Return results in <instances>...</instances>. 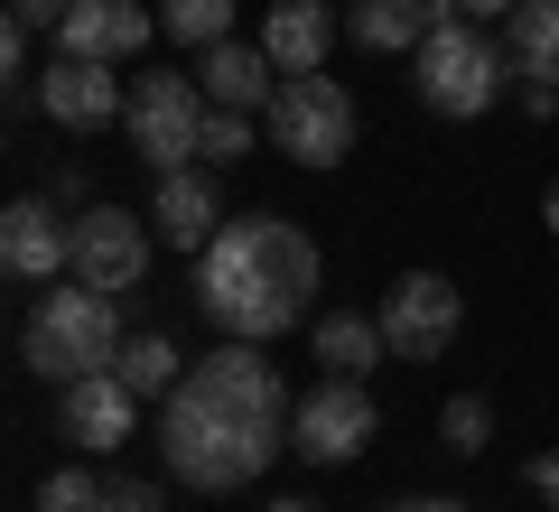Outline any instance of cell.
Instances as JSON below:
<instances>
[{"instance_id":"obj_11","label":"cell","mask_w":559,"mask_h":512,"mask_svg":"<svg viewBox=\"0 0 559 512\" xmlns=\"http://www.w3.org/2000/svg\"><path fill=\"white\" fill-rule=\"evenodd\" d=\"M38 112L57 121V131H112V121L131 112V94H121V66L57 57V66L38 75Z\"/></svg>"},{"instance_id":"obj_5","label":"cell","mask_w":559,"mask_h":512,"mask_svg":"<svg viewBox=\"0 0 559 512\" xmlns=\"http://www.w3.org/2000/svg\"><path fill=\"white\" fill-rule=\"evenodd\" d=\"M503 57H513V47H503L495 28H476V20L429 28V47L411 57L419 103H429L439 121H476V112H495V94H503Z\"/></svg>"},{"instance_id":"obj_6","label":"cell","mask_w":559,"mask_h":512,"mask_svg":"<svg viewBox=\"0 0 559 512\" xmlns=\"http://www.w3.org/2000/svg\"><path fill=\"white\" fill-rule=\"evenodd\" d=\"M261 131H271L280 158H299V168H336V158L355 150V94H345L336 75H280Z\"/></svg>"},{"instance_id":"obj_9","label":"cell","mask_w":559,"mask_h":512,"mask_svg":"<svg viewBox=\"0 0 559 512\" xmlns=\"http://www.w3.org/2000/svg\"><path fill=\"white\" fill-rule=\"evenodd\" d=\"M382 345H392V364H439L448 345H457V317H466V298H457V279H439V271H401L392 289H382Z\"/></svg>"},{"instance_id":"obj_19","label":"cell","mask_w":559,"mask_h":512,"mask_svg":"<svg viewBox=\"0 0 559 512\" xmlns=\"http://www.w3.org/2000/svg\"><path fill=\"white\" fill-rule=\"evenodd\" d=\"M503 47H513L522 84H559V0H522L503 20Z\"/></svg>"},{"instance_id":"obj_26","label":"cell","mask_w":559,"mask_h":512,"mask_svg":"<svg viewBox=\"0 0 559 512\" xmlns=\"http://www.w3.org/2000/svg\"><path fill=\"white\" fill-rule=\"evenodd\" d=\"M66 10L75 0H10V20H28V28H66Z\"/></svg>"},{"instance_id":"obj_22","label":"cell","mask_w":559,"mask_h":512,"mask_svg":"<svg viewBox=\"0 0 559 512\" xmlns=\"http://www.w3.org/2000/svg\"><path fill=\"white\" fill-rule=\"evenodd\" d=\"M439 448H448V456H485V448H495V401H485V392H457V401L439 410Z\"/></svg>"},{"instance_id":"obj_10","label":"cell","mask_w":559,"mask_h":512,"mask_svg":"<svg viewBox=\"0 0 559 512\" xmlns=\"http://www.w3.org/2000/svg\"><path fill=\"white\" fill-rule=\"evenodd\" d=\"M0 271L28 289H57L75 271V224H57V197H20L0 215Z\"/></svg>"},{"instance_id":"obj_21","label":"cell","mask_w":559,"mask_h":512,"mask_svg":"<svg viewBox=\"0 0 559 512\" xmlns=\"http://www.w3.org/2000/svg\"><path fill=\"white\" fill-rule=\"evenodd\" d=\"M159 28H168L178 47H197V57H205V47L234 38V0H159Z\"/></svg>"},{"instance_id":"obj_29","label":"cell","mask_w":559,"mask_h":512,"mask_svg":"<svg viewBox=\"0 0 559 512\" xmlns=\"http://www.w3.org/2000/svg\"><path fill=\"white\" fill-rule=\"evenodd\" d=\"M0 66H10V75L28 66V20H10V28H0Z\"/></svg>"},{"instance_id":"obj_4","label":"cell","mask_w":559,"mask_h":512,"mask_svg":"<svg viewBox=\"0 0 559 512\" xmlns=\"http://www.w3.org/2000/svg\"><path fill=\"white\" fill-rule=\"evenodd\" d=\"M131 158L150 168V178H168V168H205V121H215V103H205L197 75H159V66H131Z\"/></svg>"},{"instance_id":"obj_3","label":"cell","mask_w":559,"mask_h":512,"mask_svg":"<svg viewBox=\"0 0 559 512\" xmlns=\"http://www.w3.org/2000/svg\"><path fill=\"white\" fill-rule=\"evenodd\" d=\"M121 345H131V335H121V308L103 289H84V279H57V289L28 308V326H20V364L38 382H57V392L84 382V373H112Z\"/></svg>"},{"instance_id":"obj_32","label":"cell","mask_w":559,"mask_h":512,"mask_svg":"<svg viewBox=\"0 0 559 512\" xmlns=\"http://www.w3.org/2000/svg\"><path fill=\"white\" fill-rule=\"evenodd\" d=\"M540 224H550V234H559V178H550V197H540Z\"/></svg>"},{"instance_id":"obj_18","label":"cell","mask_w":559,"mask_h":512,"mask_svg":"<svg viewBox=\"0 0 559 512\" xmlns=\"http://www.w3.org/2000/svg\"><path fill=\"white\" fill-rule=\"evenodd\" d=\"M308 345H318V373H373L392 345H382V317H364V308H336V317H318L308 326Z\"/></svg>"},{"instance_id":"obj_25","label":"cell","mask_w":559,"mask_h":512,"mask_svg":"<svg viewBox=\"0 0 559 512\" xmlns=\"http://www.w3.org/2000/svg\"><path fill=\"white\" fill-rule=\"evenodd\" d=\"M168 493L159 485H140V475H112V512H159Z\"/></svg>"},{"instance_id":"obj_30","label":"cell","mask_w":559,"mask_h":512,"mask_svg":"<svg viewBox=\"0 0 559 512\" xmlns=\"http://www.w3.org/2000/svg\"><path fill=\"white\" fill-rule=\"evenodd\" d=\"M392 512H466L457 493H429V503H392Z\"/></svg>"},{"instance_id":"obj_12","label":"cell","mask_w":559,"mask_h":512,"mask_svg":"<svg viewBox=\"0 0 559 512\" xmlns=\"http://www.w3.org/2000/svg\"><path fill=\"white\" fill-rule=\"evenodd\" d=\"M159 10H140V0H75L57 28V57H94V66H131L150 47Z\"/></svg>"},{"instance_id":"obj_17","label":"cell","mask_w":559,"mask_h":512,"mask_svg":"<svg viewBox=\"0 0 559 512\" xmlns=\"http://www.w3.org/2000/svg\"><path fill=\"white\" fill-rule=\"evenodd\" d=\"M261 47H271L280 75H318L326 47H336V10H326V0H271V20H261Z\"/></svg>"},{"instance_id":"obj_13","label":"cell","mask_w":559,"mask_h":512,"mask_svg":"<svg viewBox=\"0 0 559 512\" xmlns=\"http://www.w3.org/2000/svg\"><path fill=\"white\" fill-rule=\"evenodd\" d=\"M150 224H159L168 252H205V242L224 234V197H215V168H168L159 187H150Z\"/></svg>"},{"instance_id":"obj_27","label":"cell","mask_w":559,"mask_h":512,"mask_svg":"<svg viewBox=\"0 0 559 512\" xmlns=\"http://www.w3.org/2000/svg\"><path fill=\"white\" fill-rule=\"evenodd\" d=\"M532 493L559 512V448H540V456H532Z\"/></svg>"},{"instance_id":"obj_31","label":"cell","mask_w":559,"mask_h":512,"mask_svg":"<svg viewBox=\"0 0 559 512\" xmlns=\"http://www.w3.org/2000/svg\"><path fill=\"white\" fill-rule=\"evenodd\" d=\"M271 512H326V503H308V493H280V503Z\"/></svg>"},{"instance_id":"obj_1","label":"cell","mask_w":559,"mask_h":512,"mask_svg":"<svg viewBox=\"0 0 559 512\" xmlns=\"http://www.w3.org/2000/svg\"><path fill=\"white\" fill-rule=\"evenodd\" d=\"M299 401H280V364L242 335H224L205 364H187V382L159 401V456L178 485L197 493H242L261 466L280 456Z\"/></svg>"},{"instance_id":"obj_23","label":"cell","mask_w":559,"mask_h":512,"mask_svg":"<svg viewBox=\"0 0 559 512\" xmlns=\"http://www.w3.org/2000/svg\"><path fill=\"white\" fill-rule=\"evenodd\" d=\"M38 512H112V475H94V466H57L38 485Z\"/></svg>"},{"instance_id":"obj_24","label":"cell","mask_w":559,"mask_h":512,"mask_svg":"<svg viewBox=\"0 0 559 512\" xmlns=\"http://www.w3.org/2000/svg\"><path fill=\"white\" fill-rule=\"evenodd\" d=\"M242 150H252V112H215L205 121V168H234Z\"/></svg>"},{"instance_id":"obj_8","label":"cell","mask_w":559,"mask_h":512,"mask_svg":"<svg viewBox=\"0 0 559 512\" xmlns=\"http://www.w3.org/2000/svg\"><path fill=\"white\" fill-rule=\"evenodd\" d=\"M382 429L373 392H364L355 373H326L318 392H299V410H289V456H308V466H345V456H364Z\"/></svg>"},{"instance_id":"obj_2","label":"cell","mask_w":559,"mask_h":512,"mask_svg":"<svg viewBox=\"0 0 559 512\" xmlns=\"http://www.w3.org/2000/svg\"><path fill=\"white\" fill-rule=\"evenodd\" d=\"M318 279H326V261L289 215H242L197 252V308L242 345H271V335H289L308 317Z\"/></svg>"},{"instance_id":"obj_7","label":"cell","mask_w":559,"mask_h":512,"mask_svg":"<svg viewBox=\"0 0 559 512\" xmlns=\"http://www.w3.org/2000/svg\"><path fill=\"white\" fill-rule=\"evenodd\" d=\"M150 252H159V224L150 215H131V205H84L75 215V271L66 279H84L103 298H131L150 279Z\"/></svg>"},{"instance_id":"obj_14","label":"cell","mask_w":559,"mask_h":512,"mask_svg":"<svg viewBox=\"0 0 559 512\" xmlns=\"http://www.w3.org/2000/svg\"><path fill=\"white\" fill-rule=\"evenodd\" d=\"M57 419H66V438H75V448L112 456V448H131L140 392H131L121 373H84V382H66V392H57Z\"/></svg>"},{"instance_id":"obj_20","label":"cell","mask_w":559,"mask_h":512,"mask_svg":"<svg viewBox=\"0 0 559 512\" xmlns=\"http://www.w3.org/2000/svg\"><path fill=\"white\" fill-rule=\"evenodd\" d=\"M112 373L131 382L140 401H168V392L187 382V355H178V335H168V326H150V335H131V345H121V364H112Z\"/></svg>"},{"instance_id":"obj_15","label":"cell","mask_w":559,"mask_h":512,"mask_svg":"<svg viewBox=\"0 0 559 512\" xmlns=\"http://www.w3.org/2000/svg\"><path fill=\"white\" fill-rule=\"evenodd\" d=\"M457 20V0H355V47L364 57H419L429 47V28Z\"/></svg>"},{"instance_id":"obj_16","label":"cell","mask_w":559,"mask_h":512,"mask_svg":"<svg viewBox=\"0 0 559 512\" xmlns=\"http://www.w3.org/2000/svg\"><path fill=\"white\" fill-rule=\"evenodd\" d=\"M205 103L215 112H271V94H280V66H271V47H242V38H224V47H205Z\"/></svg>"},{"instance_id":"obj_28","label":"cell","mask_w":559,"mask_h":512,"mask_svg":"<svg viewBox=\"0 0 559 512\" xmlns=\"http://www.w3.org/2000/svg\"><path fill=\"white\" fill-rule=\"evenodd\" d=\"M522 0H457V20H476V28H495V20H513Z\"/></svg>"}]
</instances>
